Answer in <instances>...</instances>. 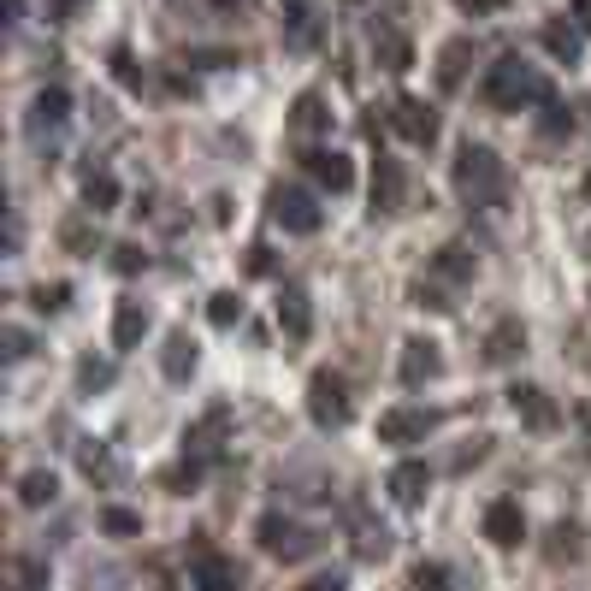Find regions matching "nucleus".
Segmentation results:
<instances>
[{
    "instance_id": "45",
    "label": "nucleus",
    "mask_w": 591,
    "mask_h": 591,
    "mask_svg": "<svg viewBox=\"0 0 591 591\" xmlns=\"http://www.w3.org/2000/svg\"><path fill=\"white\" fill-rule=\"evenodd\" d=\"M207 6H219V12H237V6H249V0H207Z\"/></svg>"
},
{
    "instance_id": "30",
    "label": "nucleus",
    "mask_w": 591,
    "mask_h": 591,
    "mask_svg": "<svg viewBox=\"0 0 591 591\" xmlns=\"http://www.w3.org/2000/svg\"><path fill=\"white\" fill-rule=\"evenodd\" d=\"M538 107H544V113H538V131H544V136H568V131H574V113H568L556 95H544Z\"/></svg>"
},
{
    "instance_id": "14",
    "label": "nucleus",
    "mask_w": 591,
    "mask_h": 591,
    "mask_svg": "<svg viewBox=\"0 0 591 591\" xmlns=\"http://www.w3.org/2000/svg\"><path fill=\"white\" fill-rule=\"evenodd\" d=\"M190 586H196V591H243V568H237L231 556H213V550H201V556H196V574H190Z\"/></svg>"
},
{
    "instance_id": "12",
    "label": "nucleus",
    "mask_w": 591,
    "mask_h": 591,
    "mask_svg": "<svg viewBox=\"0 0 591 591\" xmlns=\"http://www.w3.org/2000/svg\"><path fill=\"white\" fill-rule=\"evenodd\" d=\"M509 408L521 414L532 432H556V426H562V408L538 391V385H509Z\"/></svg>"
},
{
    "instance_id": "18",
    "label": "nucleus",
    "mask_w": 591,
    "mask_h": 591,
    "mask_svg": "<svg viewBox=\"0 0 591 591\" xmlns=\"http://www.w3.org/2000/svg\"><path fill=\"white\" fill-rule=\"evenodd\" d=\"M538 36H544V48H550V54H556L568 71L580 66V54H586V42H580V24H568V18H550Z\"/></svg>"
},
{
    "instance_id": "13",
    "label": "nucleus",
    "mask_w": 591,
    "mask_h": 591,
    "mask_svg": "<svg viewBox=\"0 0 591 591\" xmlns=\"http://www.w3.org/2000/svg\"><path fill=\"white\" fill-rule=\"evenodd\" d=\"M278 331H284V343H308V337H314L308 290H296V284H284V290H278Z\"/></svg>"
},
{
    "instance_id": "22",
    "label": "nucleus",
    "mask_w": 591,
    "mask_h": 591,
    "mask_svg": "<svg viewBox=\"0 0 591 591\" xmlns=\"http://www.w3.org/2000/svg\"><path fill=\"white\" fill-rule=\"evenodd\" d=\"M473 249H461V243H444L438 255H432V278H450V284H473Z\"/></svg>"
},
{
    "instance_id": "11",
    "label": "nucleus",
    "mask_w": 591,
    "mask_h": 591,
    "mask_svg": "<svg viewBox=\"0 0 591 591\" xmlns=\"http://www.w3.org/2000/svg\"><path fill=\"white\" fill-rule=\"evenodd\" d=\"M408 201V172L396 154H373V213H396Z\"/></svg>"
},
{
    "instance_id": "19",
    "label": "nucleus",
    "mask_w": 591,
    "mask_h": 591,
    "mask_svg": "<svg viewBox=\"0 0 591 591\" xmlns=\"http://www.w3.org/2000/svg\"><path fill=\"white\" fill-rule=\"evenodd\" d=\"M160 373H166L172 385H184V379L196 373V343H190V331H172V337H166V349H160Z\"/></svg>"
},
{
    "instance_id": "29",
    "label": "nucleus",
    "mask_w": 591,
    "mask_h": 591,
    "mask_svg": "<svg viewBox=\"0 0 591 591\" xmlns=\"http://www.w3.org/2000/svg\"><path fill=\"white\" fill-rule=\"evenodd\" d=\"M408 591H450V568L444 562H414L408 568Z\"/></svg>"
},
{
    "instance_id": "25",
    "label": "nucleus",
    "mask_w": 591,
    "mask_h": 591,
    "mask_svg": "<svg viewBox=\"0 0 591 591\" xmlns=\"http://www.w3.org/2000/svg\"><path fill=\"white\" fill-rule=\"evenodd\" d=\"M521 349H526V326L521 320H497L491 343H485V361H515Z\"/></svg>"
},
{
    "instance_id": "37",
    "label": "nucleus",
    "mask_w": 591,
    "mask_h": 591,
    "mask_svg": "<svg viewBox=\"0 0 591 591\" xmlns=\"http://www.w3.org/2000/svg\"><path fill=\"white\" fill-rule=\"evenodd\" d=\"M30 302H36L42 314H60V308L71 302V284H36V290H30Z\"/></svg>"
},
{
    "instance_id": "42",
    "label": "nucleus",
    "mask_w": 591,
    "mask_h": 591,
    "mask_svg": "<svg viewBox=\"0 0 591 591\" xmlns=\"http://www.w3.org/2000/svg\"><path fill=\"white\" fill-rule=\"evenodd\" d=\"M6 355L24 361V355H30V337H24V331H6Z\"/></svg>"
},
{
    "instance_id": "39",
    "label": "nucleus",
    "mask_w": 591,
    "mask_h": 591,
    "mask_svg": "<svg viewBox=\"0 0 591 591\" xmlns=\"http://www.w3.org/2000/svg\"><path fill=\"white\" fill-rule=\"evenodd\" d=\"M385 550H391V538H385L379 526H361V538H355V556H361V562H379Z\"/></svg>"
},
{
    "instance_id": "16",
    "label": "nucleus",
    "mask_w": 591,
    "mask_h": 591,
    "mask_svg": "<svg viewBox=\"0 0 591 591\" xmlns=\"http://www.w3.org/2000/svg\"><path fill=\"white\" fill-rule=\"evenodd\" d=\"M385 485H391V497L402 509H414V503H426V491H432V467H426V461H402Z\"/></svg>"
},
{
    "instance_id": "2",
    "label": "nucleus",
    "mask_w": 591,
    "mask_h": 591,
    "mask_svg": "<svg viewBox=\"0 0 591 591\" xmlns=\"http://www.w3.org/2000/svg\"><path fill=\"white\" fill-rule=\"evenodd\" d=\"M544 95H550V83L526 66L521 54H503L497 66L485 71V83H479V101H485L491 113H515V107H526V101H544Z\"/></svg>"
},
{
    "instance_id": "20",
    "label": "nucleus",
    "mask_w": 591,
    "mask_h": 591,
    "mask_svg": "<svg viewBox=\"0 0 591 591\" xmlns=\"http://www.w3.org/2000/svg\"><path fill=\"white\" fill-rule=\"evenodd\" d=\"M373 54H379V66H385V71H408V66H414V42H408L402 30H391V24H379V30H373Z\"/></svg>"
},
{
    "instance_id": "38",
    "label": "nucleus",
    "mask_w": 591,
    "mask_h": 591,
    "mask_svg": "<svg viewBox=\"0 0 591 591\" xmlns=\"http://www.w3.org/2000/svg\"><path fill=\"white\" fill-rule=\"evenodd\" d=\"M201 473H207L201 461H184L178 473H166V491H178V497H190V491H201Z\"/></svg>"
},
{
    "instance_id": "8",
    "label": "nucleus",
    "mask_w": 591,
    "mask_h": 591,
    "mask_svg": "<svg viewBox=\"0 0 591 591\" xmlns=\"http://www.w3.org/2000/svg\"><path fill=\"white\" fill-rule=\"evenodd\" d=\"M444 373V349L432 343V337H408L402 343V367H396V379L408 385V391H420V385H432Z\"/></svg>"
},
{
    "instance_id": "28",
    "label": "nucleus",
    "mask_w": 591,
    "mask_h": 591,
    "mask_svg": "<svg viewBox=\"0 0 591 591\" xmlns=\"http://www.w3.org/2000/svg\"><path fill=\"white\" fill-rule=\"evenodd\" d=\"M101 532H107V538H136V532H142V515L125 509V503H113V509H101Z\"/></svg>"
},
{
    "instance_id": "15",
    "label": "nucleus",
    "mask_w": 591,
    "mask_h": 591,
    "mask_svg": "<svg viewBox=\"0 0 591 591\" xmlns=\"http://www.w3.org/2000/svg\"><path fill=\"white\" fill-rule=\"evenodd\" d=\"M148 326H154L148 302H142V296H125V302H119V314H113V343H119V349H136V343L148 337Z\"/></svg>"
},
{
    "instance_id": "3",
    "label": "nucleus",
    "mask_w": 591,
    "mask_h": 591,
    "mask_svg": "<svg viewBox=\"0 0 591 591\" xmlns=\"http://www.w3.org/2000/svg\"><path fill=\"white\" fill-rule=\"evenodd\" d=\"M255 538H261L266 556H278V562H308L314 550H320V532H308L302 521H290V515H261V526H255Z\"/></svg>"
},
{
    "instance_id": "44",
    "label": "nucleus",
    "mask_w": 591,
    "mask_h": 591,
    "mask_svg": "<svg viewBox=\"0 0 591 591\" xmlns=\"http://www.w3.org/2000/svg\"><path fill=\"white\" fill-rule=\"evenodd\" d=\"M574 420L586 426V438H591V402H580V408H574Z\"/></svg>"
},
{
    "instance_id": "31",
    "label": "nucleus",
    "mask_w": 591,
    "mask_h": 591,
    "mask_svg": "<svg viewBox=\"0 0 591 591\" xmlns=\"http://www.w3.org/2000/svg\"><path fill=\"white\" fill-rule=\"evenodd\" d=\"M83 473H89V479H119V456H113V450H101V444H83Z\"/></svg>"
},
{
    "instance_id": "43",
    "label": "nucleus",
    "mask_w": 591,
    "mask_h": 591,
    "mask_svg": "<svg viewBox=\"0 0 591 591\" xmlns=\"http://www.w3.org/2000/svg\"><path fill=\"white\" fill-rule=\"evenodd\" d=\"M574 24H580V30H591V0H574Z\"/></svg>"
},
{
    "instance_id": "1",
    "label": "nucleus",
    "mask_w": 591,
    "mask_h": 591,
    "mask_svg": "<svg viewBox=\"0 0 591 591\" xmlns=\"http://www.w3.org/2000/svg\"><path fill=\"white\" fill-rule=\"evenodd\" d=\"M450 184H456V196L467 201V207H497V201L509 196V166H503L497 148L461 142L456 166H450Z\"/></svg>"
},
{
    "instance_id": "7",
    "label": "nucleus",
    "mask_w": 591,
    "mask_h": 591,
    "mask_svg": "<svg viewBox=\"0 0 591 591\" xmlns=\"http://www.w3.org/2000/svg\"><path fill=\"white\" fill-rule=\"evenodd\" d=\"M438 426H444V414H438V408H385V414H379V444L408 450V444L432 438Z\"/></svg>"
},
{
    "instance_id": "32",
    "label": "nucleus",
    "mask_w": 591,
    "mask_h": 591,
    "mask_svg": "<svg viewBox=\"0 0 591 591\" xmlns=\"http://www.w3.org/2000/svg\"><path fill=\"white\" fill-rule=\"evenodd\" d=\"M550 532H556V538H550V562H562V556H580V550H586V538H580V526H574V521H556Z\"/></svg>"
},
{
    "instance_id": "6",
    "label": "nucleus",
    "mask_w": 591,
    "mask_h": 591,
    "mask_svg": "<svg viewBox=\"0 0 591 591\" xmlns=\"http://www.w3.org/2000/svg\"><path fill=\"white\" fill-rule=\"evenodd\" d=\"M391 125L402 142H414V148H432L438 136H444V113L438 107H426L420 95H396L391 101Z\"/></svg>"
},
{
    "instance_id": "10",
    "label": "nucleus",
    "mask_w": 591,
    "mask_h": 591,
    "mask_svg": "<svg viewBox=\"0 0 591 591\" xmlns=\"http://www.w3.org/2000/svg\"><path fill=\"white\" fill-rule=\"evenodd\" d=\"M302 166H308V178L331 190V196H343L349 184H355V166H349V154H337V148H302Z\"/></svg>"
},
{
    "instance_id": "34",
    "label": "nucleus",
    "mask_w": 591,
    "mask_h": 591,
    "mask_svg": "<svg viewBox=\"0 0 591 591\" xmlns=\"http://www.w3.org/2000/svg\"><path fill=\"white\" fill-rule=\"evenodd\" d=\"M414 302H420V308H432V314H450V308H456V296H450L438 278H420V284H414Z\"/></svg>"
},
{
    "instance_id": "26",
    "label": "nucleus",
    "mask_w": 591,
    "mask_h": 591,
    "mask_svg": "<svg viewBox=\"0 0 591 591\" xmlns=\"http://www.w3.org/2000/svg\"><path fill=\"white\" fill-rule=\"evenodd\" d=\"M326 125H331V107L320 101V95H302V101H296V113H290V131L314 136V131H326Z\"/></svg>"
},
{
    "instance_id": "9",
    "label": "nucleus",
    "mask_w": 591,
    "mask_h": 591,
    "mask_svg": "<svg viewBox=\"0 0 591 591\" xmlns=\"http://www.w3.org/2000/svg\"><path fill=\"white\" fill-rule=\"evenodd\" d=\"M485 538L497 544V550H521V538H526V509L515 503V497H497L491 509H485Z\"/></svg>"
},
{
    "instance_id": "27",
    "label": "nucleus",
    "mask_w": 591,
    "mask_h": 591,
    "mask_svg": "<svg viewBox=\"0 0 591 591\" xmlns=\"http://www.w3.org/2000/svg\"><path fill=\"white\" fill-rule=\"evenodd\" d=\"M107 385H113V361L83 355V361H77V391H83V396H101Z\"/></svg>"
},
{
    "instance_id": "36",
    "label": "nucleus",
    "mask_w": 591,
    "mask_h": 591,
    "mask_svg": "<svg viewBox=\"0 0 591 591\" xmlns=\"http://www.w3.org/2000/svg\"><path fill=\"white\" fill-rule=\"evenodd\" d=\"M148 266V249H136V243H113V272L119 278H136Z\"/></svg>"
},
{
    "instance_id": "35",
    "label": "nucleus",
    "mask_w": 591,
    "mask_h": 591,
    "mask_svg": "<svg viewBox=\"0 0 591 591\" xmlns=\"http://www.w3.org/2000/svg\"><path fill=\"white\" fill-rule=\"evenodd\" d=\"M207 320H213V326H237V320H243V296H237V290H219V296L207 302Z\"/></svg>"
},
{
    "instance_id": "21",
    "label": "nucleus",
    "mask_w": 591,
    "mask_h": 591,
    "mask_svg": "<svg viewBox=\"0 0 591 591\" xmlns=\"http://www.w3.org/2000/svg\"><path fill=\"white\" fill-rule=\"evenodd\" d=\"M473 60H479V54H473V42H467V36H456V42L438 54V89H444V95H450V89H461V77H467V66H473Z\"/></svg>"
},
{
    "instance_id": "40",
    "label": "nucleus",
    "mask_w": 591,
    "mask_h": 591,
    "mask_svg": "<svg viewBox=\"0 0 591 591\" xmlns=\"http://www.w3.org/2000/svg\"><path fill=\"white\" fill-rule=\"evenodd\" d=\"M461 12H473V18H491V12H509V0H456Z\"/></svg>"
},
{
    "instance_id": "33",
    "label": "nucleus",
    "mask_w": 591,
    "mask_h": 591,
    "mask_svg": "<svg viewBox=\"0 0 591 591\" xmlns=\"http://www.w3.org/2000/svg\"><path fill=\"white\" fill-rule=\"evenodd\" d=\"M60 243H66L71 255H95V249H101V237H95L83 219H66V225H60Z\"/></svg>"
},
{
    "instance_id": "24",
    "label": "nucleus",
    "mask_w": 591,
    "mask_h": 591,
    "mask_svg": "<svg viewBox=\"0 0 591 591\" xmlns=\"http://www.w3.org/2000/svg\"><path fill=\"white\" fill-rule=\"evenodd\" d=\"M119 207V178L113 172H89V184H83V213H113Z\"/></svg>"
},
{
    "instance_id": "17",
    "label": "nucleus",
    "mask_w": 591,
    "mask_h": 591,
    "mask_svg": "<svg viewBox=\"0 0 591 591\" xmlns=\"http://www.w3.org/2000/svg\"><path fill=\"white\" fill-rule=\"evenodd\" d=\"M66 119H71V95H66V89H42V95H36V107H30V136L66 131Z\"/></svg>"
},
{
    "instance_id": "5",
    "label": "nucleus",
    "mask_w": 591,
    "mask_h": 591,
    "mask_svg": "<svg viewBox=\"0 0 591 591\" xmlns=\"http://www.w3.org/2000/svg\"><path fill=\"white\" fill-rule=\"evenodd\" d=\"M349 414H355V402L343 391V379L337 373H314V385H308V420L320 426V432H337V426H349Z\"/></svg>"
},
{
    "instance_id": "41",
    "label": "nucleus",
    "mask_w": 591,
    "mask_h": 591,
    "mask_svg": "<svg viewBox=\"0 0 591 591\" xmlns=\"http://www.w3.org/2000/svg\"><path fill=\"white\" fill-rule=\"evenodd\" d=\"M113 71H119V77H125V83H142V77H136V66H131V54H125V48H113Z\"/></svg>"
},
{
    "instance_id": "23",
    "label": "nucleus",
    "mask_w": 591,
    "mask_h": 591,
    "mask_svg": "<svg viewBox=\"0 0 591 591\" xmlns=\"http://www.w3.org/2000/svg\"><path fill=\"white\" fill-rule=\"evenodd\" d=\"M54 497H60V479H54L48 467H30V473L18 479V503H24V509H48Z\"/></svg>"
},
{
    "instance_id": "4",
    "label": "nucleus",
    "mask_w": 591,
    "mask_h": 591,
    "mask_svg": "<svg viewBox=\"0 0 591 591\" xmlns=\"http://www.w3.org/2000/svg\"><path fill=\"white\" fill-rule=\"evenodd\" d=\"M272 219L290 237H314L326 225V207L314 201V190H302V184H272Z\"/></svg>"
}]
</instances>
